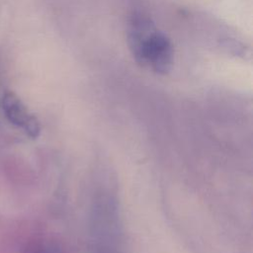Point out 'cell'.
I'll return each mask as SVG.
<instances>
[{"instance_id": "cell-1", "label": "cell", "mask_w": 253, "mask_h": 253, "mask_svg": "<svg viewBox=\"0 0 253 253\" xmlns=\"http://www.w3.org/2000/svg\"><path fill=\"white\" fill-rule=\"evenodd\" d=\"M128 40L132 54L138 62L160 74L170 70L173 62L171 42L149 19L141 15L133 16Z\"/></svg>"}, {"instance_id": "cell-2", "label": "cell", "mask_w": 253, "mask_h": 253, "mask_svg": "<svg viewBox=\"0 0 253 253\" xmlns=\"http://www.w3.org/2000/svg\"><path fill=\"white\" fill-rule=\"evenodd\" d=\"M2 106L5 117L12 125L21 128L31 138H37L40 135L41 125L39 120L28 110L14 92H5Z\"/></svg>"}, {"instance_id": "cell-3", "label": "cell", "mask_w": 253, "mask_h": 253, "mask_svg": "<svg viewBox=\"0 0 253 253\" xmlns=\"http://www.w3.org/2000/svg\"><path fill=\"white\" fill-rule=\"evenodd\" d=\"M3 172L12 183L22 184L29 180V170L24 162L15 156L6 157L3 161Z\"/></svg>"}, {"instance_id": "cell-4", "label": "cell", "mask_w": 253, "mask_h": 253, "mask_svg": "<svg viewBox=\"0 0 253 253\" xmlns=\"http://www.w3.org/2000/svg\"><path fill=\"white\" fill-rule=\"evenodd\" d=\"M21 253H60L55 245L42 237H32L25 241Z\"/></svg>"}, {"instance_id": "cell-5", "label": "cell", "mask_w": 253, "mask_h": 253, "mask_svg": "<svg viewBox=\"0 0 253 253\" xmlns=\"http://www.w3.org/2000/svg\"><path fill=\"white\" fill-rule=\"evenodd\" d=\"M17 233L16 229H12L0 234V253H14L18 243Z\"/></svg>"}, {"instance_id": "cell-6", "label": "cell", "mask_w": 253, "mask_h": 253, "mask_svg": "<svg viewBox=\"0 0 253 253\" xmlns=\"http://www.w3.org/2000/svg\"><path fill=\"white\" fill-rule=\"evenodd\" d=\"M0 224H1V217H0Z\"/></svg>"}]
</instances>
